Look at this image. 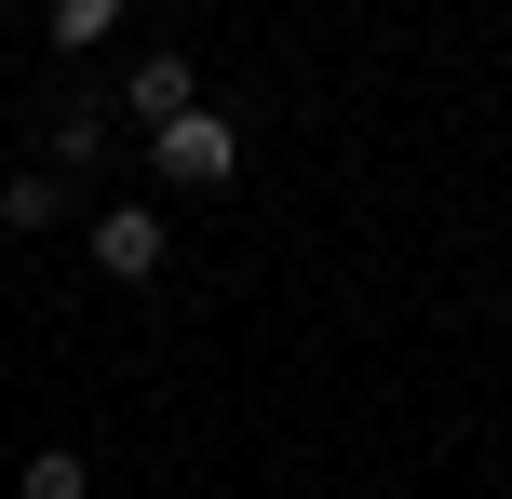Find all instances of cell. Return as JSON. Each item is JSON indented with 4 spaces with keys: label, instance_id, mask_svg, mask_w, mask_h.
Returning <instances> with one entry per match:
<instances>
[{
    "label": "cell",
    "instance_id": "7a4b0ae2",
    "mask_svg": "<svg viewBox=\"0 0 512 499\" xmlns=\"http://www.w3.org/2000/svg\"><path fill=\"white\" fill-rule=\"evenodd\" d=\"M81 257H95L108 284H149V270L176 257V216H162V203H95V216H81Z\"/></svg>",
    "mask_w": 512,
    "mask_h": 499
},
{
    "label": "cell",
    "instance_id": "3957f363",
    "mask_svg": "<svg viewBox=\"0 0 512 499\" xmlns=\"http://www.w3.org/2000/svg\"><path fill=\"white\" fill-rule=\"evenodd\" d=\"M122 108H135V122H189V108H203V81H189V54L176 41H149V54H135V68H122Z\"/></svg>",
    "mask_w": 512,
    "mask_h": 499
},
{
    "label": "cell",
    "instance_id": "6da1fadb",
    "mask_svg": "<svg viewBox=\"0 0 512 499\" xmlns=\"http://www.w3.org/2000/svg\"><path fill=\"white\" fill-rule=\"evenodd\" d=\"M149 176H162V189H189V203H216V189L243 176V122H230V108H189V122H162V135H149Z\"/></svg>",
    "mask_w": 512,
    "mask_h": 499
},
{
    "label": "cell",
    "instance_id": "52a82bcc",
    "mask_svg": "<svg viewBox=\"0 0 512 499\" xmlns=\"http://www.w3.org/2000/svg\"><path fill=\"white\" fill-rule=\"evenodd\" d=\"M14 499H95V459H81V446H27Z\"/></svg>",
    "mask_w": 512,
    "mask_h": 499
},
{
    "label": "cell",
    "instance_id": "277c9868",
    "mask_svg": "<svg viewBox=\"0 0 512 499\" xmlns=\"http://www.w3.org/2000/svg\"><path fill=\"white\" fill-rule=\"evenodd\" d=\"M108 149H122V122H108V108H95V95H81V108H54V122H41V176H68V189H81V176H95V162H108Z\"/></svg>",
    "mask_w": 512,
    "mask_h": 499
},
{
    "label": "cell",
    "instance_id": "5b68a950",
    "mask_svg": "<svg viewBox=\"0 0 512 499\" xmlns=\"http://www.w3.org/2000/svg\"><path fill=\"white\" fill-rule=\"evenodd\" d=\"M68 216H81V189H68V176H41V162H27V176H0V230L41 243V230H68Z\"/></svg>",
    "mask_w": 512,
    "mask_h": 499
},
{
    "label": "cell",
    "instance_id": "8992f818",
    "mask_svg": "<svg viewBox=\"0 0 512 499\" xmlns=\"http://www.w3.org/2000/svg\"><path fill=\"white\" fill-rule=\"evenodd\" d=\"M41 41H54V54H108V41H122V0H54Z\"/></svg>",
    "mask_w": 512,
    "mask_h": 499
}]
</instances>
